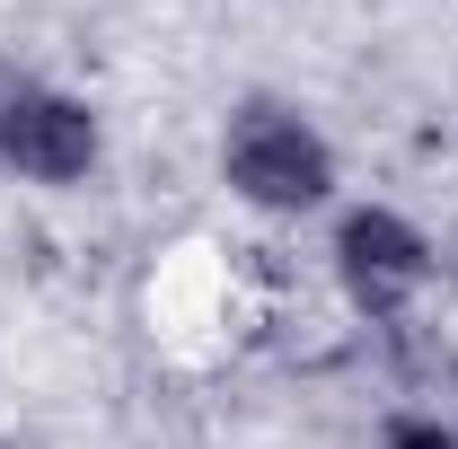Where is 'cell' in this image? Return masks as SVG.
Wrapping results in <instances>:
<instances>
[{
    "instance_id": "obj_3",
    "label": "cell",
    "mask_w": 458,
    "mask_h": 449,
    "mask_svg": "<svg viewBox=\"0 0 458 449\" xmlns=\"http://www.w3.org/2000/svg\"><path fill=\"white\" fill-rule=\"evenodd\" d=\"M98 159H106L98 106L71 89H45V80H18V97L0 114V168L27 185H89Z\"/></svg>"
},
{
    "instance_id": "obj_2",
    "label": "cell",
    "mask_w": 458,
    "mask_h": 449,
    "mask_svg": "<svg viewBox=\"0 0 458 449\" xmlns=\"http://www.w3.org/2000/svg\"><path fill=\"white\" fill-rule=\"evenodd\" d=\"M335 282L370 326H405L423 309V291L441 282V238H423L388 203H352L335 221Z\"/></svg>"
},
{
    "instance_id": "obj_1",
    "label": "cell",
    "mask_w": 458,
    "mask_h": 449,
    "mask_svg": "<svg viewBox=\"0 0 458 449\" xmlns=\"http://www.w3.org/2000/svg\"><path fill=\"white\" fill-rule=\"evenodd\" d=\"M221 176L247 212L300 221V212L335 203V141L291 97H238L221 123Z\"/></svg>"
},
{
    "instance_id": "obj_4",
    "label": "cell",
    "mask_w": 458,
    "mask_h": 449,
    "mask_svg": "<svg viewBox=\"0 0 458 449\" xmlns=\"http://www.w3.org/2000/svg\"><path fill=\"white\" fill-rule=\"evenodd\" d=\"M379 449H458V432L441 423V414H388Z\"/></svg>"
},
{
    "instance_id": "obj_7",
    "label": "cell",
    "mask_w": 458,
    "mask_h": 449,
    "mask_svg": "<svg viewBox=\"0 0 458 449\" xmlns=\"http://www.w3.org/2000/svg\"><path fill=\"white\" fill-rule=\"evenodd\" d=\"M0 449H9V441H0Z\"/></svg>"
},
{
    "instance_id": "obj_5",
    "label": "cell",
    "mask_w": 458,
    "mask_h": 449,
    "mask_svg": "<svg viewBox=\"0 0 458 449\" xmlns=\"http://www.w3.org/2000/svg\"><path fill=\"white\" fill-rule=\"evenodd\" d=\"M18 80H27V71H9V62H0V114H9V97H18Z\"/></svg>"
},
{
    "instance_id": "obj_6",
    "label": "cell",
    "mask_w": 458,
    "mask_h": 449,
    "mask_svg": "<svg viewBox=\"0 0 458 449\" xmlns=\"http://www.w3.org/2000/svg\"><path fill=\"white\" fill-rule=\"evenodd\" d=\"M441 274H450V282H458V229H450V247H441Z\"/></svg>"
}]
</instances>
